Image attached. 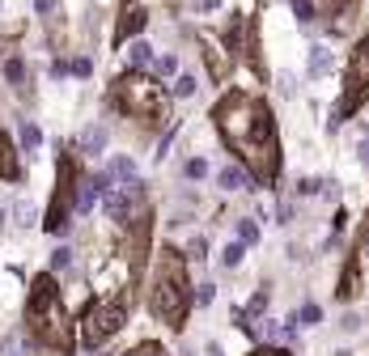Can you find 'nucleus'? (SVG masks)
<instances>
[{"label": "nucleus", "mask_w": 369, "mask_h": 356, "mask_svg": "<svg viewBox=\"0 0 369 356\" xmlns=\"http://www.w3.org/2000/svg\"><path fill=\"white\" fill-rule=\"evenodd\" d=\"M217 132L221 140L246 162L255 183H276L280 174V136H276V119L268 111V102L246 93V89H229L217 107H213Z\"/></svg>", "instance_id": "1"}, {"label": "nucleus", "mask_w": 369, "mask_h": 356, "mask_svg": "<svg viewBox=\"0 0 369 356\" xmlns=\"http://www.w3.org/2000/svg\"><path fill=\"white\" fill-rule=\"evenodd\" d=\"M26 339H30V348H43L47 356H73V348H77V327H73L64 301H60L56 272H43L30 284V297H26Z\"/></svg>", "instance_id": "2"}, {"label": "nucleus", "mask_w": 369, "mask_h": 356, "mask_svg": "<svg viewBox=\"0 0 369 356\" xmlns=\"http://www.w3.org/2000/svg\"><path fill=\"white\" fill-rule=\"evenodd\" d=\"M149 314L157 323H166L170 331H183L187 327V314H191V280H187L183 250H174V246L157 250V263H153V276H149Z\"/></svg>", "instance_id": "3"}, {"label": "nucleus", "mask_w": 369, "mask_h": 356, "mask_svg": "<svg viewBox=\"0 0 369 356\" xmlns=\"http://www.w3.org/2000/svg\"><path fill=\"white\" fill-rule=\"evenodd\" d=\"M111 111L128 115V119H140V123H157V119H166V93L157 89L140 68L123 72L119 81H111Z\"/></svg>", "instance_id": "4"}, {"label": "nucleus", "mask_w": 369, "mask_h": 356, "mask_svg": "<svg viewBox=\"0 0 369 356\" xmlns=\"http://www.w3.org/2000/svg\"><path fill=\"white\" fill-rule=\"evenodd\" d=\"M128 323V297H98L81 310V343L98 348L107 343L111 335H119Z\"/></svg>", "instance_id": "5"}, {"label": "nucleus", "mask_w": 369, "mask_h": 356, "mask_svg": "<svg viewBox=\"0 0 369 356\" xmlns=\"http://www.w3.org/2000/svg\"><path fill=\"white\" fill-rule=\"evenodd\" d=\"M77 187H81L77 157H73V153H60V162H56V199H51V208L43 217L47 233H64L68 229V217L77 212Z\"/></svg>", "instance_id": "6"}, {"label": "nucleus", "mask_w": 369, "mask_h": 356, "mask_svg": "<svg viewBox=\"0 0 369 356\" xmlns=\"http://www.w3.org/2000/svg\"><path fill=\"white\" fill-rule=\"evenodd\" d=\"M369 98V38L356 47V56H352V72H348V85H344V98L336 102V111H331V123H344L361 102Z\"/></svg>", "instance_id": "7"}, {"label": "nucleus", "mask_w": 369, "mask_h": 356, "mask_svg": "<svg viewBox=\"0 0 369 356\" xmlns=\"http://www.w3.org/2000/svg\"><path fill=\"white\" fill-rule=\"evenodd\" d=\"M0 178L5 183H22V157L9 136H0Z\"/></svg>", "instance_id": "8"}, {"label": "nucleus", "mask_w": 369, "mask_h": 356, "mask_svg": "<svg viewBox=\"0 0 369 356\" xmlns=\"http://www.w3.org/2000/svg\"><path fill=\"white\" fill-rule=\"evenodd\" d=\"M144 22H149V13H144L140 5L123 9V17H119V26H115V42H128L132 34H140V30H144Z\"/></svg>", "instance_id": "9"}, {"label": "nucleus", "mask_w": 369, "mask_h": 356, "mask_svg": "<svg viewBox=\"0 0 369 356\" xmlns=\"http://www.w3.org/2000/svg\"><path fill=\"white\" fill-rule=\"evenodd\" d=\"M77 148H81V153H102V148H107V127H102V123H89V127L77 136Z\"/></svg>", "instance_id": "10"}, {"label": "nucleus", "mask_w": 369, "mask_h": 356, "mask_svg": "<svg viewBox=\"0 0 369 356\" xmlns=\"http://www.w3.org/2000/svg\"><path fill=\"white\" fill-rule=\"evenodd\" d=\"M107 174H111V183H132L136 178V162L119 153V157H111V170Z\"/></svg>", "instance_id": "11"}, {"label": "nucleus", "mask_w": 369, "mask_h": 356, "mask_svg": "<svg viewBox=\"0 0 369 356\" xmlns=\"http://www.w3.org/2000/svg\"><path fill=\"white\" fill-rule=\"evenodd\" d=\"M217 183H221L225 191H242V187H250V174H246V170H238V166H225V170L217 174Z\"/></svg>", "instance_id": "12"}, {"label": "nucleus", "mask_w": 369, "mask_h": 356, "mask_svg": "<svg viewBox=\"0 0 369 356\" xmlns=\"http://www.w3.org/2000/svg\"><path fill=\"white\" fill-rule=\"evenodd\" d=\"M34 221H38L34 199H17V203H13V225H17V229H30Z\"/></svg>", "instance_id": "13"}, {"label": "nucleus", "mask_w": 369, "mask_h": 356, "mask_svg": "<svg viewBox=\"0 0 369 356\" xmlns=\"http://www.w3.org/2000/svg\"><path fill=\"white\" fill-rule=\"evenodd\" d=\"M356 272H361V254H352V263H348V272L340 280V301H352L356 297Z\"/></svg>", "instance_id": "14"}, {"label": "nucleus", "mask_w": 369, "mask_h": 356, "mask_svg": "<svg viewBox=\"0 0 369 356\" xmlns=\"http://www.w3.org/2000/svg\"><path fill=\"white\" fill-rule=\"evenodd\" d=\"M327 72H331V51L310 47V77H327Z\"/></svg>", "instance_id": "15"}, {"label": "nucleus", "mask_w": 369, "mask_h": 356, "mask_svg": "<svg viewBox=\"0 0 369 356\" xmlns=\"http://www.w3.org/2000/svg\"><path fill=\"white\" fill-rule=\"evenodd\" d=\"M128 64H132V68H149V64H153V47H149L144 38H136V42L128 47Z\"/></svg>", "instance_id": "16"}, {"label": "nucleus", "mask_w": 369, "mask_h": 356, "mask_svg": "<svg viewBox=\"0 0 369 356\" xmlns=\"http://www.w3.org/2000/svg\"><path fill=\"white\" fill-rule=\"evenodd\" d=\"M204 60H208V68H213V77H217V81H221V77L229 72V64L221 60V51H217L213 42H208V38H204Z\"/></svg>", "instance_id": "17"}, {"label": "nucleus", "mask_w": 369, "mask_h": 356, "mask_svg": "<svg viewBox=\"0 0 369 356\" xmlns=\"http://www.w3.org/2000/svg\"><path fill=\"white\" fill-rule=\"evenodd\" d=\"M38 144H43V127H38V123H22V148L34 153Z\"/></svg>", "instance_id": "18"}, {"label": "nucleus", "mask_w": 369, "mask_h": 356, "mask_svg": "<svg viewBox=\"0 0 369 356\" xmlns=\"http://www.w3.org/2000/svg\"><path fill=\"white\" fill-rule=\"evenodd\" d=\"M73 268V246H56L51 250V272H68Z\"/></svg>", "instance_id": "19"}, {"label": "nucleus", "mask_w": 369, "mask_h": 356, "mask_svg": "<svg viewBox=\"0 0 369 356\" xmlns=\"http://www.w3.org/2000/svg\"><path fill=\"white\" fill-rule=\"evenodd\" d=\"M5 81H9V85H26V64H22V56H13V60L5 64Z\"/></svg>", "instance_id": "20"}, {"label": "nucleus", "mask_w": 369, "mask_h": 356, "mask_svg": "<svg viewBox=\"0 0 369 356\" xmlns=\"http://www.w3.org/2000/svg\"><path fill=\"white\" fill-rule=\"evenodd\" d=\"M123 356H170L162 343H153V339H144V343H136L132 352H123Z\"/></svg>", "instance_id": "21"}, {"label": "nucleus", "mask_w": 369, "mask_h": 356, "mask_svg": "<svg viewBox=\"0 0 369 356\" xmlns=\"http://www.w3.org/2000/svg\"><path fill=\"white\" fill-rule=\"evenodd\" d=\"M238 242L242 246H255L259 242V225L255 221H238Z\"/></svg>", "instance_id": "22"}, {"label": "nucleus", "mask_w": 369, "mask_h": 356, "mask_svg": "<svg viewBox=\"0 0 369 356\" xmlns=\"http://www.w3.org/2000/svg\"><path fill=\"white\" fill-rule=\"evenodd\" d=\"M153 68H157V77H174L179 72V60L174 56H153Z\"/></svg>", "instance_id": "23"}, {"label": "nucleus", "mask_w": 369, "mask_h": 356, "mask_svg": "<svg viewBox=\"0 0 369 356\" xmlns=\"http://www.w3.org/2000/svg\"><path fill=\"white\" fill-rule=\"evenodd\" d=\"M242 254H246V246H242V242H229L225 254H221V263H225V268H238V263H242Z\"/></svg>", "instance_id": "24"}, {"label": "nucleus", "mask_w": 369, "mask_h": 356, "mask_svg": "<svg viewBox=\"0 0 369 356\" xmlns=\"http://www.w3.org/2000/svg\"><path fill=\"white\" fill-rule=\"evenodd\" d=\"M297 318H301V327H314V323H319V318H323V310H319V305H314V301H306Z\"/></svg>", "instance_id": "25"}, {"label": "nucleus", "mask_w": 369, "mask_h": 356, "mask_svg": "<svg viewBox=\"0 0 369 356\" xmlns=\"http://www.w3.org/2000/svg\"><path fill=\"white\" fill-rule=\"evenodd\" d=\"M183 170H187V178H195V183H199V178L208 174V162H204V157H191V162H187Z\"/></svg>", "instance_id": "26"}, {"label": "nucleus", "mask_w": 369, "mask_h": 356, "mask_svg": "<svg viewBox=\"0 0 369 356\" xmlns=\"http://www.w3.org/2000/svg\"><path fill=\"white\" fill-rule=\"evenodd\" d=\"M213 297H217V288H213V284H199V293H191V301H195V305H213Z\"/></svg>", "instance_id": "27"}, {"label": "nucleus", "mask_w": 369, "mask_h": 356, "mask_svg": "<svg viewBox=\"0 0 369 356\" xmlns=\"http://www.w3.org/2000/svg\"><path fill=\"white\" fill-rule=\"evenodd\" d=\"M68 72H73V77H89V72H93V64H89L85 56H77V60L68 64Z\"/></svg>", "instance_id": "28"}, {"label": "nucleus", "mask_w": 369, "mask_h": 356, "mask_svg": "<svg viewBox=\"0 0 369 356\" xmlns=\"http://www.w3.org/2000/svg\"><path fill=\"white\" fill-rule=\"evenodd\" d=\"M174 93H179V98H191V93H195V77H179V81H174Z\"/></svg>", "instance_id": "29"}, {"label": "nucleus", "mask_w": 369, "mask_h": 356, "mask_svg": "<svg viewBox=\"0 0 369 356\" xmlns=\"http://www.w3.org/2000/svg\"><path fill=\"white\" fill-rule=\"evenodd\" d=\"M5 352H9V356H30V343H22V339L13 335V339L5 343Z\"/></svg>", "instance_id": "30"}, {"label": "nucleus", "mask_w": 369, "mask_h": 356, "mask_svg": "<svg viewBox=\"0 0 369 356\" xmlns=\"http://www.w3.org/2000/svg\"><path fill=\"white\" fill-rule=\"evenodd\" d=\"M293 13H297L301 22H310V17H314V9H310V0H293Z\"/></svg>", "instance_id": "31"}, {"label": "nucleus", "mask_w": 369, "mask_h": 356, "mask_svg": "<svg viewBox=\"0 0 369 356\" xmlns=\"http://www.w3.org/2000/svg\"><path fill=\"white\" fill-rule=\"evenodd\" d=\"M319 187H323L319 178H301V183H297V191H301V195H314V191H319Z\"/></svg>", "instance_id": "32"}, {"label": "nucleus", "mask_w": 369, "mask_h": 356, "mask_svg": "<svg viewBox=\"0 0 369 356\" xmlns=\"http://www.w3.org/2000/svg\"><path fill=\"white\" fill-rule=\"evenodd\" d=\"M34 9H38V17H51L56 13V0H34Z\"/></svg>", "instance_id": "33"}, {"label": "nucleus", "mask_w": 369, "mask_h": 356, "mask_svg": "<svg viewBox=\"0 0 369 356\" xmlns=\"http://www.w3.org/2000/svg\"><path fill=\"white\" fill-rule=\"evenodd\" d=\"M187 254H191V259H204V238H191V246H187Z\"/></svg>", "instance_id": "34"}, {"label": "nucleus", "mask_w": 369, "mask_h": 356, "mask_svg": "<svg viewBox=\"0 0 369 356\" xmlns=\"http://www.w3.org/2000/svg\"><path fill=\"white\" fill-rule=\"evenodd\" d=\"M250 356H289V352H285V348H255Z\"/></svg>", "instance_id": "35"}, {"label": "nucleus", "mask_w": 369, "mask_h": 356, "mask_svg": "<svg viewBox=\"0 0 369 356\" xmlns=\"http://www.w3.org/2000/svg\"><path fill=\"white\" fill-rule=\"evenodd\" d=\"M340 327H344V331H356V327H361V318H356V314H344V323H340Z\"/></svg>", "instance_id": "36"}, {"label": "nucleus", "mask_w": 369, "mask_h": 356, "mask_svg": "<svg viewBox=\"0 0 369 356\" xmlns=\"http://www.w3.org/2000/svg\"><path fill=\"white\" fill-rule=\"evenodd\" d=\"M195 9H199V13H208V9H217V0H195Z\"/></svg>", "instance_id": "37"}, {"label": "nucleus", "mask_w": 369, "mask_h": 356, "mask_svg": "<svg viewBox=\"0 0 369 356\" xmlns=\"http://www.w3.org/2000/svg\"><path fill=\"white\" fill-rule=\"evenodd\" d=\"M361 254H369V233H365V238H361Z\"/></svg>", "instance_id": "38"}, {"label": "nucleus", "mask_w": 369, "mask_h": 356, "mask_svg": "<svg viewBox=\"0 0 369 356\" xmlns=\"http://www.w3.org/2000/svg\"><path fill=\"white\" fill-rule=\"evenodd\" d=\"M0 229H5V208H0Z\"/></svg>", "instance_id": "39"}, {"label": "nucleus", "mask_w": 369, "mask_h": 356, "mask_svg": "<svg viewBox=\"0 0 369 356\" xmlns=\"http://www.w3.org/2000/svg\"><path fill=\"white\" fill-rule=\"evenodd\" d=\"M132 5H136V0H123V9H132Z\"/></svg>", "instance_id": "40"}, {"label": "nucleus", "mask_w": 369, "mask_h": 356, "mask_svg": "<svg viewBox=\"0 0 369 356\" xmlns=\"http://www.w3.org/2000/svg\"><path fill=\"white\" fill-rule=\"evenodd\" d=\"M361 153H365V157H369V144H361Z\"/></svg>", "instance_id": "41"}, {"label": "nucleus", "mask_w": 369, "mask_h": 356, "mask_svg": "<svg viewBox=\"0 0 369 356\" xmlns=\"http://www.w3.org/2000/svg\"><path fill=\"white\" fill-rule=\"evenodd\" d=\"M336 356H352V352H336Z\"/></svg>", "instance_id": "42"}]
</instances>
